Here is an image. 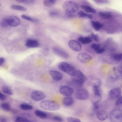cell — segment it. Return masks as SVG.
<instances>
[{"label":"cell","instance_id":"obj_42","mask_svg":"<svg viewBox=\"0 0 122 122\" xmlns=\"http://www.w3.org/2000/svg\"><path fill=\"white\" fill-rule=\"evenodd\" d=\"M99 107L98 103H93V108L94 111H97L99 109Z\"/></svg>","mask_w":122,"mask_h":122},{"label":"cell","instance_id":"obj_12","mask_svg":"<svg viewBox=\"0 0 122 122\" xmlns=\"http://www.w3.org/2000/svg\"><path fill=\"white\" fill-rule=\"evenodd\" d=\"M8 23L9 26L12 27H16L20 24V21L17 17L11 15L7 17Z\"/></svg>","mask_w":122,"mask_h":122},{"label":"cell","instance_id":"obj_20","mask_svg":"<svg viewBox=\"0 0 122 122\" xmlns=\"http://www.w3.org/2000/svg\"><path fill=\"white\" fill-rule=\"evenodd\" d=\"M25 46L29 48H34L37 47L39 45L38 42L36 40L32 39L27 40L25 42Z\"/></svg>","mask_w":122,"mask_h":122},{"label":"cell","instance_id":"obj_50","mask_svg":"<svg viewBox=\"0 0 122 122\" xmlns=\"http://www.w3.org/2000/svg\"><path fill=\"white\" fill-rule=\"evenodd\" d=\"M95 0V1H97V0Z\"/></svg>","mask_w":122,"mask_h":122},{"label":"cell","instance_id":"obj_28","mask_svg":"<svg viewBox=\"0 0 122 122\" xmlns=\"http://www.w3.org/2000/svg\"><path fill=\"white\" fill-rule=\"evenodd\" d=\"M11 8L13 10L19 11H26L27 10V9L25 7L17 5H12L11 6Z\"/></svg>","mask_w":122,"mask_h":122},{"label":"cell","instance_id":"obj_1","mask_svg":"<svg viewBox=\"0 0 122 122\" xmlns=\"http://www.w3.org/2000/svg\"><path fill=\"white\" fill-rule=\"evenodd\" d=\"M40 106L43 109L54 111L59 109L60 107L57 102L52 100H45L41 102Z\"/></svg>","mask_w":122,"mask_h":122},{"label":"cell","instance_id":"obj_40","mask_svg":"<svg viewBox=\"0 0 122 122\" xmlns=\"http://www.w3.org/2000/svg\"><path fill=\"white\" fill-rule=\"evenodd\" d=\"M66 16L68 18H72L76 16V15L74 13H70L66 12L65 13Z\"/></svg>","mask_w":122,"mask_h":122},{"label":"cell","instance_id":"obj_36","mask_svg":"<svg viewBox=\"0 0 122 122\" xmlns=\"http://www.w3.org/2000/svg\"><path fill=\"white\" fill-rule=\"evenodd\" d=\"M67 121L69 122H80L78 119L71 117H67L66 118Z\"/></svg>","mask_w":122,"mask_h":122},{"label":"cell","instance_id":"obj_35","mask_svg":"<svg viewBox=\"0 0 122 122\" xmlns=\"http://www.w3.org/2000/svg\"><path fill=\"white\" fill-rule=\"evenodd\" d=\"M16 122H30L27 118L24 117H17L15 120Z\"/></svg>","mask_w":122,"mask_h":122},{"label":"cell","instance_id":"obj_49","mask_svg":"<svg viewBox=\"0 0 122 122\" xmlns=\"http://www.w3.org/2000/svg\"><path fill=\"white\" fill-rule=\"evenodd\" d=\"M17 2L21 3H24L25 0H15Z\"/></svg>","mask_w":122,"mask_h":122},{"label":"cell","instance_id":"obj_3","mask_svg":"<svg viewBox=\"0 0 122 122\" xmlns=\"http://www.w3.org/2000/svg\"><path fill=\"white\" fill-rule=\"evenodd\" d=\"M72 80L78 86L80 87L86 81L87 78L79 70H76L74 75L72 76Z\"/></svg>","mask_w":122,"mask_h":122},{"label":"cell","instance_id":"obj_44","mask_svg":"<svg viewBox=\"0 0 122 122\" xmlns=\"http://www.w3.org/2000/svg\"><path fill=\"white\" fill-rule=\"evenodd\" d=\"M6 98V97L5 95L0 92V100L4 101L5 100Z\"/></svg>","mask_w":122,"mask_h":122},{"label":"cell","instance_id":"obj_46","mask_svg":"<svg viewBox=\"0 0 122 122\" xmlns=\"http://www.w3.org/2000/svg\"><path fill=\"white\" fill-rule=\"evenodd\" d=\"M49 52V49L48 48H44L42 51V52L44 55H46Z\"/></svg>","mask_w":122,"mask_h":122},{"label":"cell","instance_id":"obj_32","mask_svg":"<svg viewBox=\"0 0 122 122\" xmlns=\"http://www.w3.org/2000/svg\"><path fill=\"white\" fill-rule=\"evenodd\" d=\"M21 16L22 18L32 22L36 23L38 21L37 19L31 18L25 15L22 14L21 15Z\"/></svg>","mask_w":122,"mask_h":122},{"label":"cell","instance_id":"obj_39","mask_svg":"<svg viewBox=\"0 0 122 122\" xmlns=\"http://www.w3.org/2000/svg\"><path fill=\"white\" fill-rule=\"evenodd\" d=\"M91 37L96 41H99V38L98 35L92 33L91 34Z\"/></svg>","mask_w":122,"mask_h":122},{"label":"cell","instance_id":"obj_8","mask_svg":"<svg viewBox=\"0 0 122 122\" xmlns=\"http://www.w3.org/2000/svg\"><path fill=\"white\" fill-rule=\"evenodd\" d=\"M87 83L92 87H100L102 84V81L99 78L94 75H91L87 78Z\"/></svg>","mask_w":122,"mask_h":122},{"label":"cell","instance_id":"obj_7","mask_svg":"<svg viewBox=\"0 0 122 122\" xmlns=\"http://www.w3.org/2000/svg\"><path fill=\"white\" fill-rule=\"evenodd\" d=\"M122 68L120 67L113 68L109 72L108 75L109 77L113 80H118L122 77Z\"/></svg>","mask_w":122,"mask_h":122},{"label":"cell","instance_id":"obj_29","mask_svg":"<svg viewBox=\"0 0 122 122\" xmlns=\"http://www.w3.org/2000/svg\"><path fill=\"white\" fill-rule=\"evenodd\" d=\"M20 107L21 109L24 110H31L33 108L32 106L26 103L21 104L20 105Z\"/></svg>","mask_w":122,"mask_h":122},{"label":"cell","instance_id":"obj_5","mask_svg":"<svg viewBox=\"0 0 122 122\" xmlns=\"http://www.w3.org/2000/svg\"><path fill=\"white\" fill-rule=\"evenodd\" d=\"M110 120L113 122H122V111L119 109H115L112 110L110 115Z\"/></svg>","mask_w":122,"mask_h":122},{"label":"cell","instance_id":"obj_21","mask_svg":"<svg viewBox=\"0 0 122 122\" xmlns=\"http://www.w3.org/2000/svg\"><path fill=\"white\" fill-rule=\"evenodd\" d=\"M74 99L70 96H66L65 97L63 100V105L66 107H70L71 106L73 103Z\"/></svg>","mask_w":122,"mask_h":122},{"label":"cell","instance_id":"obj_4","mask_svg":"<svg viewBox=\"0 0 122 122\" xmlns=\"http://www.w3.org/2000/svg\"><path fill=\"white\" fill-rule=\"evenodd\" d=\"M58 67L61 70L71 76L74 75L76 71L72 65L65 62H60L58 64Z\"/></svg>","mask_w":122,"mask_h":122},{"label":"cell","instance_id":"obj_11","mask_svg":"<svg viewBox=\"0 0 122 122\" xmlns=\"http://www.w3.org/2000/svg\"><path fill=\"white\" fill-rule=\"evenodd\" d=\"M122 54L119 53L112 54L110 56L108 60V63L113 65L118 63L122 60Z\"/></svg>","mask_w":122,"mask_h":122},{"label":"cell","instance_id":"obj_15","mask_svg":"<svg viewBox=\"0 0 122 122\" xmlns=\"http://www.w3.org/2000/svg\"><path fill=\"white\" fill-rule=\"evenodd\" d=\"M59 91L61 94L66 96H71L74 92L72 88L66 86H61L59 88Z\"/></svg>","mask_w":122,"mask_h":122},{"label":"cell","instance_id":"obj_37","mask_svg":"<svg viewBox=\"0 0 122 122\" xmlns=\"http://www.w3.org/2000/svg\"><path fill=\"white\" fill-rule=\"evenodd\" d=\"M49 15L51 17H55L59 15V13L56 11L51 10L50 11Z\"/></svg>","mask_w":122,"mask_h":122},{"label":"cell","instance_id":"obj_38","mask_svg":"<svg viewBox=\"0 0 122 122\" xmlns=\"http://www.w3.org/2000/svg\"><path fill=\"white\" fill-rule=\"evenodd\" d=\"M116 102L115 103L116 106H119L122 105V97H120L118 98Z\"/></svg>","mask_w":122,"mask_h":122},{"label":"cell","instance_id":"obj_34","mask_svg":"<svg viewBox=\"0 0 122 122\" xmlns=\"http://www.w3.org/2000/svg\"><path fill=\"white\" fill-rule=\"evenodd\" d=\"M0 26L3 28L7 27L9 26L8 23L7 17L3 19L0 22Z\"/></svg>","mask_w":122,"mask_h":122},{"label":"cell","instance_id":"obj_31","mask_svg":"<svg viewBox=\"0 0 122 122\" xmlns=\"http://www.w3.org/2000/svg\"><path fill=\"white\" fill-rule=\"evenodd\" d=\"M56 0H44L43 4L46 7H49L55 4Z\"/></svg>","mask_w":122,"mask_h":122},{"label":"cell","instance_id":"obj_43","mask_svg":"<svg viewBox=\"0 0 122 122\" xmlns=\"http://www.w3.org/2000/svg\"><path fill=\"white\" fill-rule=\"evenodd\" d=\"M98 4H106L109 2L108 0H98L95 1Z\"/></svg>","mask_w":122,"mask_h":122},{"label":"cell","instance_id":"obj_25","mask_svg":"<svg viewBox=\"0 0 122 122\" xmlns=\"http://www.w3.org/2000/svg\"><path fill=\"white\" fill-rule=\"evenodd\" d=\"M34 113L37 117L45 119L47 117V114L46 113L39 110H35Z\"/></svg>","mask_w":122,"mask_h":122},{"label":"cell","instance_id":"obj_51","mask_svg":"<svg viewBox=\"0 0 122 122\" xmlns=\"http://www.w3.org/2000/svg\"><path fill=\"white\" fill-rule=\"evenodd\" d=\"M1 5V4H0V6Z\"/></svg>","mask_w":122,"mask_h":122},{"label":"cell","instance_id":"obj_27","mask_svg":"<svg viewBox=\"0 0 122 122\" xmlns=\"http://www.w3.org/2000/svg\"><path fill=\"white\" fill-rule=\"evenodd\" d=\"M98 14L101 17L106 19H110L112 16L111 13L108 12L100 11L99 12Z\"/></svg>","mask_w":122,"mask_h":122},{"label":"cell","instance_id":"obj_17","mask_svg":"<svg viewBox=\"0 0 122 122\" xmlns=\"http://www.w3.org/2000/svg\"><path fill=\"white\" fill-rule=\"evenodd\" d=\"M49 72L52 78L55 81H59L61 80L62 78V74L58 71L54 70H51Z\"/></svg>","mask_w":122,"mask_h":122},{"label":"cell","instance_id":"obj_6","mask_svg":"<svg viewBox=\"0 0 122 122\" xmlns=\"http://www.w3.org/2000/svg\"><path fill=\"white\" fill-rule=\"evenodd\" d=\"M89 93L86 90L84 89H79L77 90L75 94V98L80 100H86L88 98Z\"/></svg>","mask_w":122,"mask_h":122},{"label":"cell","instance_id":"obj_18","mask_svg":"<svg viewBox=\"0 0 122 122\" xmlns=\"http://www.w3.org/2000/svg\"><path fill=\"white\" fill-rule=\"evenodd\" d=\"M91 47L97 54H102L105 50L104 47H102L101 45L98 44L93 43L91 45Z\"/></svg>","mask_w":122,"mask_h":122},{"label":"cell","instance_id":"obj_24","mask_svg":"<svg viewBox=\"0 0 122 122\" xmlns=\"http://www.w3.org/2000/svg\"><path fill=\"white\" fill-rule=\"evenodd\" d=\"M78 40L79 42L83 44H86L91 43L92 42L91 38L88 36L83 37L80 36L78 38Z\"/></svg>","mask_w":122,"mask_h":122},{"label":"cell","instance_id":"obj_26","mask_svg":"<svg viewBox=\"0 0 122 122\" xmlns=\"http://www.w3.org/2000/svg\"><path fill=\"white\" fill-rule=\"evenodd\" d=\"M77 15L80 17L86 18L91 20L93 18L92 15L81 10L79 11L77 13Z\"/></svg>","mask_w":122,"mask_h":122},{"label":"cell","instance_id":"obj_14","mask_svg":"<svg viewBox=\"0 0 122 122\" xmlns=\"http://www.w3.org/2000/svg\"><path fill=\"white\" fill-rule=\"evenodd\" d=\"M68 46L70 48L74 51L78 52L81 49V46L80 42L75 40H71L68 43Z\"/></svg>","mask_w":122,"mask_h":122},{"label":"cell","instance_id":"obj_41","mask_svg":"<svg viewBox=\"0 0 122 122\" xmlns=\"http://www.w3.org/2000/svg\"><path fill=\"white\" fill-rule=\"evenodd\" d=\"M53 119L54 120L58 122H62L63 120L62 117L58 116H54Z\"/></svg>","mask_w":122,"mask_h":122},{"label":"cell","instance_id":"obj_22","mask_svg":"<svg viewBox=\"0 0 122 122\" xmlns=\"http://www.w3.org/2000/svg\"><path fill=\"white\" fill-rule=\"evenodd\" d=\"M81 8L86 12L90 13L95 14L97 13L96 10L90 6L86 5H81Z\"/></svg>","mask_w":122,"mask_h":122},{"label":"cell","instance_id":"obj_19","mask_svg":"<svg viewBox=\"0 0 122 122\" xmlns=\"http://www.w3.org/2000/svg\"><path fill=\"white\" fill-rule=\"evenodd\" d=\"M96 116L99 120L103 121L106 120L108 117V115L107 112L103 110L98 111L96 113Z\"/></svg>","mask_w":122,"mask_h":122},{"label":"cell","instance_id":"obj_47","mask_svg":"<svg viewBox=\"0 0 122 122\" xmlns=\"http://www.w3.org/2000/svg\"><path fill=\"white\" fill-rule=\"evenodd\" d=\"M5 60L4 58L0 57V66L2 65L4 63Z\"/></svg>","mask_w":122,"mask_h":122},{"label":"cell","instance_id":"obj_30","mask_svg":"<svg viewBox=\"0 0 122 122\" xmlns=\"http://www.w3.org/2000/svg\"><path fill=\"white\" fill-rule=\"evenodd\" d=\"M2 90L5 93L9 95H12L13 92L11 89L6 86H4L2 87Z\"/></svg>","mask_w":122,"mask_h":122},{"label":"cell","instance_id":"obj_16","mask_svg":"<svg viewBox=\"0 0 122 122\" xmlns=\"http://www.w3.org/2000/svg\"><path fill=\"white\" fill-rule=\"evenodd\" d=\"M53 52L56 55L65 59L69 57V55L66 51L57 47H54L52 49Z\"/></svg>","mask_w":122,"mask_h":122},{"label":"cell","instance_id":"obj_45","mask_svg":"<svg viewBox=\"0 0 122 122\" xmlns=\"http://www.w3.org/2000/svg\"><path fill=\"white\" fill-rule=\"evenodd\" d=\"M35 0H25L24 3L28 4H33L35 1Z\"/></svg>","mask_w":122,"mask_h":122},{"label":"cell","instance_id":"obj_48","mask_svg":"<svg viewBox=\"0 0 122 122\" xmlns=\"http://www.w3.org/2000/svg\"><path fill=\"white\" fill-rule=\"evenodd\" d=\"M0 122H5L6 121V119L4 117H2L0 118Z\"/></svg>","mask_w":122,"mask_h":122},{"label":"cell","instance_id":"obj_2","mask_svg":"<svg viewBox=\"0 0 122 122\" xmlns=\"http://www.w3.org/2000/svg\"><path fill=\"white\" fill-rule=\"evenodd\" d=\"M63 7L66 12L70 13H75L79 9V7L77 4L72 1H67L65 2L63 5Z\"/></svg>","mask_w":122,"mask_h":122},{"label":"cell","instance_id":"obj_13","mask_svg":"<svg viewBox=\"0 0 122 122\" xmlns=\"http://www.w3.org/2000/svg\"><path fill=\"white\" fill-rule=\"evenodd\" d=\"M121 94V91L120 88L116 87L111 89L109 91V96L110 99L112 100L118 98Z\"/></svg>","mask_w":122,"mask_h":122},{"label":"cell","instance_id":"obj_23","mask_svg":"<svg viewBox=\"0 0 122 122\" xmlns=\"http://www.w3.org/2000/svg\"><path fill=\"white\" fill-rule=\"evenodd\" d=\"M91 23L93 28L97 31H99L103 26L101 23L97 21H92Z\"/></svg>","mask_w":122,"mask_h":122},{"label":"cell","instance_id":"obj_9","mask_svg":"<svg viewBox=\"0 0 122 122\" xmlns=\"http://www.w3.org/2000/svg\"><path fill=\"white\" fill-rule=\"evenodd\" d=\"M46 97V95L43 92L39 90L33 91L31 94L32 99L35 101H39L43 100Z\"/></svg>","mask_w":122,"mask_h":122},{"label":"cell","instance_id":"obj_33","mask_svg":"<svg viewBox=\"0 0 122 122\" xmlns=\"http://www.w3.org/2000/svg\"><path fill=\"white\" fill-rule=\"evenodd\" d=\"M1 107L3 110L7 111L11 110V108L10 105L7 103H3L1 104Z\"/></svg>","mask_w":122,"mask_h":122},{"label":"cell","instance_id":"obj_10","mask_svg":"<svg viewBox=\"0 0 122 122\" xmlns=\"http://www.w3.org/2000/svg\"><path fill=\"white\" fill-rule=\"evenodd\" d=\"M77 59L80 62L83 63H87L93 59L92 57L89 55L85 53H80L77 56Z\"/></svg>","mask_w":122,"mask_h":122}]
</instances>
